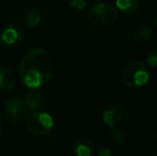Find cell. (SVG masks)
Here are the masks:
<instances>
[{"label":"cell","instance_id":"6da1fadb","mask_svg":"<svg viewBox=\"0 0 157 156\" xmlns=\"http://www.w3.org/2000/svg\"><path fill=\"white\" fill-rule=\"evenodd\" d=\"M56 62L48 50L33 48L21 59L18 67L21 81L29 89H39L52 79Z\"/></svg>","mask_w":157,"mask_h":156},{"label":"cell","instance_id":"7a4b0ae2","mask_svg":"<svg viewBox=\"0 0 157 156\" xmlns=\"http://www.w3.org/2000/svg\"><path fill=\"white\" fill-rule=\"evenodd\" d=\"M150 80V71L145 63L140 60H132L124 67L122 82L129 89H138Z\"/></svg>","mask_w":157,"mask_h":156},{"label":"cell","instance_id":"3957f363","mask_svg":"<svg viewBox=\"0 0 157 156\" xmlns=\"http://www.w3.org/2000/svg\"><path fill=\"white\" fill-rule=\"evenodd\" d=\"M118 9L108 3H95L88 11V18L92 26L106 28L118 21Z\"/></svg>","mask_w":157,"mask_h":156},{"label":"cell","instance_id":"277c9868","mask_svg":"<svg viewBox=\"0 0 157 156\" xmlns=\"http://www.w3.org/2000/svg\"><path fill=\"white\" fill-rule=\"evenodd\" d=\"M26 126L34 136L43 137L52 131L54 127V119L47 112L33 111L27 117Z\"/></svg>","mask_w":157,"mask_h":156},{"label":"cell","instance_id":"5b68a950","mask_svg":"<svg viewBox=\"0 0 157 156\" xmlns=\"http://www.w3.org/2000/svg\"><path fill=\"white\" fill-rule=\"evenodd\" d=\"M25 38V31L18 24H9L0 31V47L13 48L21 44Z\"/></svg>","mask_w":157,"mask_h":156},{"label":"cell","instance_id":"8992f818","mask_svg":"<svg viewBox=\"0 0 157 156\" xmlns=\"http://www.w3.org/2000/svg\"><path fill=\"white\" fill-rule=\"evenodd\" d=\"M4 111L8 119H10L12 122H21L27 112V107L24 98L19 95H13L9 97L4 106Z\"/></svg>","mask_w":157,"mask_h":156},{"label":"cell","instance_id":"52a82bcc","mask_svg":"<svg viewBox=\"0 0 157 156\" xmlns=\"http://www.w3.org/2000/svg\"><path fill=\"white\" fill-rule=\"evenodd\" d=\"M123 108L119 104L109 105L101 113L103 122L110 129H116L123 119Z\"/></svg>","mask_w":157,"mask_h":156},{"label":"cell","instance_id":"ba28073f","mask_svg":"<svg viewBox=\"0 0 157 156\" xmlns=\"http://www.w3.org/2000/svg\"><path fill=\"white\" fill-rule=\"evenodd\" d=\"M24 101H25L27 109H29L30 111H36L43 108L44 104H45L44 92L42 90L31 89L25 94Z\"/></svg>","mask_w":157,"mask_h":156},{"label":"cell","instance_id":"9c48e42d","mask_svg":"<svg viewBox=\"0 0 157 156\" xmlns=\"http://www.w3.org/2000/svg\"><path fill=\"white\" fill-rule=\"evenodd\" d=\"M15 88V78L10 69L0 65V93L9 94Z\"/></svg>","mask_w":157,"mask_h":156},{"label":"cell","instance_id":"30bf717a","mask_svg":"<svg viewBox=\"0 0 157 156\" xmlns=\"http://www.w3.org/2000/svg\"><path fill=\"white\" fill-rule=\"evenodd\" d=\"M73 152L77 156H91L94 152V146L88 138H77L73 143Z\"/></svg>","mask_w":157,"mask_h":156},{"label":"cell","instance_id":"8fae6325","mask_svg":"<svg viewBox=\"0 0 157 156\" xmlns=\"http://www.w3.org/2000/svg\"><path fill=\"white\" fill-rule=\"evenodd\" d=\"M116 4L118 11L126 16L136 14L140 6L139 0H116Z\"/></svg>","mask_w":157,"mask_h":156},{"label":"cell","instance_id":"7c38bea8","mask_svg":"<svg viewBox=\"0 0 157 156\" xmlns=\"http://www.w3.org/2000/svg\"><path fill=\"white\" fill-rule=\"evenodd\" d=\"M42 21V15L39 10L31 9L25 14L24 17V26L27 29H34L41 24Z\"/></svg>","mask_w":157,"mask_h":156},{"label":"cell","instance_id":"4fadbf2b","mask_svg":"<svg viewBox=\"0 0 157 156\" xmlns=\"http://www.w3.org/2000/svg\"><path fill=\"white\" fill-rule=\"evenodd\" d=\"M152 29L149 25H142L136 30L134 36V41L138 45H144L152 38Z\"/></svg>","mask_w":157,"mask_h":156},{"label":"cell","instance_id":"5bb4252c","mask_svg":"<svg viewBox=\"0 0 157 156\" xmlns=\"http://www.w3.org/2000/svg\"><path fill=\"white\" fill-rule=\"evenodd\" d=\"M147 64L151 67H157V48H153V49L149 50L147 54Z\"/></svg>","mask_w":157,"mask_h":156},{"label":"cell","instance_id":"9a60e30c","mask_svg":"<svg viewBox=\"0 0 157 156\" xmlns=\"http://www.w3.org/2000/svg\"><path fill=\"white\" fill-rule=\"evenodd\" d=\"M111 141L117 146H120L124 142V135L122 131H120L118 128L111 131Z\"/></svg>","mask_w":157,"mask_h":156},{"label":"cell","instance_id":"2e32d148","mask_svg":"<svg viewBox=\"0 0 157 156\" xmlns=\"http://www.w3.org/2000/svg\"><path fill=\"white\" fill-rule=\"evenodd\" d=\"M68 4L71 8L78 11H83L87 6L86 0H68Z\"/></svg>","mask_w":157,"mask_h":156},{"label":"cell","instance_id":"e0dca14e","mask_svg":"<svg viewBox=\"0 0 157 156\" xmlns=\"http://www.w3.org/2000/svg\"><path fill=\"white\" fill-rule=\"evenodd\" d=\"M111 154H112V152L107 146H101L98 150V152H97V155L98 156H111Z\"/></svg>","mask_w":157,"mask_h":156},{"label":"cell","instance_id":"ac0fdd59","mask_svg":"<svg viewBox=\"0 0 157 156\" xmlns=\"http://www.w3.org/2000/svg\"><path fill=\"white\" fill-rule=\"evenodd\" d=\"M154 23H155V26H156V28H157V15H156L155 19H154Z\"/></svg>","mask_w":157,"mask_h":156},{"label":"cell","instance_id":"d6986e66","mask_svg":"<svg viewBox=\"0 0 157 156\" xmlns=\"http://www.w3.org/2000/svg\"><path fill=\"white\" fill-rule=\"evenodd\" d=\"M1 134H2V127H1V125H0V136H1Z\"/></svg>","mask_w":157,"mask_h":156},{"label":"cell","instance_id":"ffe728a7","mask_svg":"<svg viewBox=\"0 0 157 156\" xmlns=\"http://www.w3.org/2000/svg\"><path fill=\"white\" fill-rule=\"evenodd\" d=\"M152 155H153V156H157V152H153V153H152Z\"/></svg>","mask_w":157,"mask_h":156},{"label":"cell","instance_id":"44dd1931","mask_svg":"<svg viewBox=\"0 0 157 156\" xmlns=\"http://www.w3.org/2000/svg\"><path fill=\"white\" fill-rule=\"evenodd\" d=\"M155 140H156V142H157V131H156V134H155Z\"/></svg>","mask_w":157,"mask_h":156}]
</instances>
